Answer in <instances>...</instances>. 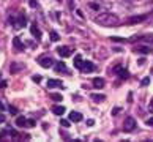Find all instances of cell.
<instances>
[{
  "mask_svg": "<svg viewBox=\"0 0 153 142\" xmlns=\"http://www.w3.org/2000/svg\"><path fill=\"white\" fill-rule=\"evenodd\" d=\"M52 100L59 103V101H62V95H60V93H54V95H52Z\"/></svg>",
  "mask_w": 153,
  "mask_h": 142,
  "instance_id": "44dd1931",
  "label": "cell"
},
{
  "mask_svg": "<svg viewBox=\"0 0 153 142\" xmlns=\"http://www.w3.org/2000/svg\"><path fill=\"white\" fill-rule=\"evenodd\" d=\"M118 112H120V107H115V109L114 111H112V115H117V114Z\"/></svg>",
  "mask_w": 153,
  "mask_h": 142,
  "instance_id": "d4e9b609",
  "label": "cell"
},
{
  "mask_svg": "<svg viewBox=\"0 0 153 142\" xmlns=\"http://www.w3.org/2000/svg\"><path fill=\"white\" fill-rule=\"evenodd\" d=\"M33 81H35V82H41V76H33Z\"/></svg>",
  "mask_w": 153,
  "mask_h": 142,
  "instance_id": "cb8c5ba5",
  "label": "cell"
},
{
  "mask_svg": "<svg viewBox=\"0 0 153 142\" xmlns=\"http://www.w3.org/2000/svg\"><path fill=\"white\" fill-rule=\"evenodd\" d=\"M60 123H62V126H65V128H68V126H70V122H66V120H62Z\"/></svg>",
  "mask_w": 153,
  "mask_h": 142,
  "instance_id": "603a6c76",
  "label": "cell"
},
{
  "mask_svg": "<svg viewBox=\"0 0 153 142\" xmlns=\"http://www.w3.org/2000/svg\"><path fill=\"white\" fill-rule=\"evenodd\" d=\"M134 128H136V120L133 117H128L126 120H125V123H123V129L125 131H133Z\"/></svg>",
  "mask_w": 153,
  "mask_h": 142,
  "instance_id": "7a4b0ae2",
  "label": "cell"
},
{
  "mask_svg": "<svg viewBox=\"0 0 153 142\" xmlns=\"http://www.w3.org/2000/svg\"><path fill=\"white\" fill-rule=\"evenodd\" d=\"M10 112L11 114H18V109H16V107H10Z\"/></svg>",
  "mask_w": 153,
  "mask_h": 142,
  "instance_id": "4316f807",
  "label": "cell"
},
{
  "mask_svg": "<svg viewBox=\"0 0 153 142\" xmlns=\"http://www.w3.org/2000/svg\"><path fill=\"white\" fill-rule=\"evenodd\" d=\"M57 52H59L60 57H70L73 54V49L71 48H59Z\"/></svg>",
  "mask_w": 153,
  "mask_h": 142,
  "instance_id": "8992f818",
  "label": "cell"
},
{
  "mask_svg": "<svg viewBox=\"0 0 153 142\" xmlns=\"http://www.w3.org/2000/svg\"><path fill=\"white\" fill-rule=\"evenodd\" d=\"M3 120H5V117H3V115H0V123H2Z\"/></svg>",
  "mask_w": 153,
  "mask_h": 142,
  "instance_id": "1f68e13d",
  "label": "cell"
},
{
  "mask_svg": "<svg viewBox=\"0 0 153 142\" xmlns=\"http://www.w3.org/2000/svg\"><path fill=\"white\" fill-rule=\"evenodd\" d=\"M22 68H24V65H18V63H13L11 65V73H19V70H22Z\"/></svg>",
  "mask_w": 153,
  "mask_h": 142,
  "instance_id": "2e32d148",
  "label": "cell"
},
{
  "mask_svg": "<svg viewBox=\"0 0 153 142\" xmlns=\"http://www.w3.org/2000/svg\"><path fill=\"white\" fill-rule=\"evenodd\" d=\"M27 125H29V126H35V122H33V120H29V123H27Z\"/></svg>",
  "mask_w": 153,
  "mask_h": 142,
  "instance_id": "83f0119b",
  "label": "cell"
},
{
  "mask_svg": "<svg viewBox=\"0 0 153 142\" xmlns=\"http://www.w3.org/2000/svg\"><path fill=\"white\" fill-rule=\"evenodd\" d=\"M3 109H5V104H3V103H0V111H3Z\"/></svg>",
  "mask_w": 153,
  "mask_h": 142,
  "instance_id": "4dcf8cb0",
  "label": "cell"
},
{
  "mask_svg": "<svg viewBox=\"0 0 153 142\" xmlns=\"http://www.w3.org/2000/svg\"><path fill=\"white\" fill-rule=\"evenodd\" d=\"M48 87L49 88H63V84H62V81H59V79H49Z\"/></svg>",
  "mask_w": 153,
  "mask_h": 142,
  "instance_id": "5b68a950",
  "label": "cell"
},
{
  "mask_svg": "<svg viewBox=\"0 0 153 142\" xmlns=\"http://www.w3.org/2000/svg\"><path fill=\"white\" fill-rule=\"evenodd\" d=\"M149 82H150V79H149V77H145L144 81H142V85H149Z\"/></svg>",
  "mask_w": 153,
  "mask_h": 142,
  "instance_id": "484cf974",
  "label": "cell"
},
{
  "mask_svg": "<svg viewBox=\"0 0 153 142\" xmlns=\"http://www.w3.org/2000/svg\"><path fill=\"white\" fill-rule=\"evenodd\" d=\"M117 74L120 76L122 79H126L128 77V71L126 70H123V68H118V71H117Z\"/></svg>",
  "mask_w": 153,
  "mask_h": 142,
  "instance_id": "ac0fdd59",
  "label": "cell"
},
{
  "mask_svg": "<svg viewBox=\"0 0 153 142\" xmlns=\"http://www.w3.org/2000/svg\"><path fill=\"white\" fill-rule=\"evenodd\" d=\"M82 63H84L82 57H81V55H77L76 59H74V66H76V68H81V66H82Z\"/></svg>",
  "mask_w": 153,
  "mask_h": 142,
  "instance_id": "d6986e66",
  "label": "cell"
},
{
  "mask_svg": "<svg viewBox=\"0 0 153 142\" xmlns=\"http://www.w3.org/2000/svg\"><path fill=\"white\" fill-rule=\"evenodd\" d=\"M145 19H147L145 14H142V16H134V18L129 19V24H137V22H142V21H145Z\"/></svg>",
  "mask_w": 153,
  "mask_h": 142,
  "instance_id": "8fae6325",
  "label": "cell"
},
{
  "mask_svg": "<svg viewBox=\"0 0 153 142\" xmlns=\"http://www.w3.org/2000/svg\"><path fill=\"white\" fill-rule=\"evenodd\" d=\"M38 63L41 65L43 68H49V66H52V59L51 57H41V59H38Z\"/></svg>",
  "mask_w": 153,
  "mask_h": 142,
  "instance_id": "277c9868",
  "label": "cell"
},
{
  "mask_svg": "<svg viewBox=\"0 0 153 142\" xmlns=\"http://www.w3.org/2000/svg\"><path fill=\"white\" fill-rule=\"evenodd\" d=\"M30 32L33 33V36H35V38H41V32L38 30L36 24H32V25H30Z\"/></svg>",
  "mask_w": 153,
  "mask_h": 142,
  "instance_id": "5bb4252c",
  "label": "cell"
},
{
  "mask_svg": "<svg viewBox=\"0 0 153 142\" xmlns=\"http://www.w3.org/2000/svg\"><path fill=\"white\" fill-rule=\"evenodd\" d=\"M149 111H150V112H153V101H152L150 106H149Z\"/></svg>",
  "mask_w": 153,
  "mask_h": 142,
  "instance_id": "f1b7e54d",
  "label": "cell"
},
{
  "mask_svg": "<svg viewBox=\"0 0 153 142\" xmlns=\"http://www.w3.org/2000/svg\"><path fill=\"white\" fill-rule=\"evenodd\" d=\"M82 73H92V71H95V65L92 63V62H85L84 60V63H82V66L79 68Z\"/></svg>",
  "mask_w": 153,
  "mask_h": 142,
  "instance_id": "3957f363",
  "label": "cell"
},
{
  "mask_svg": "<svg viewBox=\"0 0 153 142\" xmlns=\"http://www.w3.org/2000/svg\"><path fill=\"white\" fill-rule=\"evenodd\" d=\"M27 122L29 120H25V117H22V115H19L18 118H16V125H18V126H27Z\"/></svg>",
  "mask_w": 153,
  "mask_h": 142,
  "instance_id": "9a60e30c",
  "label": "cell"
},
{
  "mask_svg": "<svg viewBox=\"0 0 153 142\" xmlns=\"http://www.w3.org/2000/svg\"><path fill=\"white\" fill-rule=\"evenodd\" d=\"M14 44L18 46V49H22V46H21V41H19V38H14Z\"/></svg>",
  "mask_w": 153,
  "mask_h": 142,
  "instance_id": "7402d4cb",
  "label": "cell"
},
{
  "mask_svg": "<svg viewBox=\"0 0 153 142\" xmlns=\"http://www.w3.org/2000/svg\"><path fill=\"white\" fill-rule=\"evenodd\" d=\"M55 70H57L59 73H66V74H70V71H68V68H66V65L63 63V62H59V63L55 65Z\"/></svg>",
  "mask_w": 153,
  "mask_h": 142,
  "instance_id": "ba28073f",
  "label": "cell"
},
{
  "mask_svg": "<svg viewBox=\"0 0 153 142\" xmlns=\"http://www.w3.org/2000/svg\"><path fill=\"white\" fill-rule=\"evenodd\" d=\"M147 125H150V126H152V125H153V118H150V120H147Z\"/></svg>",
  "mask_w": 153,
  "mask_h": 142,
  "instance_id": "f546056e",
  "label": "cell"
},
{
  "mask_svg": "<svg viewBox=\"0 0 153 142\" xmlns=\"http://www.w3.org/2000/svg\"><path fill=\"white\" fill-rule=\"evenodd\" d=\"M104 84H106V82H104L103 77H95V79H93V87H95V88H103Z\"/></svg>",
  "mask_w": 153,
  "mask_h": 142,
  "instance_id": "52a82bcc",
  "label": "cell"
},
{
  "mask_svg": "<svg viewBox=\"0 0 153 142\" xmlns=\"http://www.w3.org/2000/svg\"><path fill=\"white\" fill-rule=\"evenodd\" d=\"M104 98H106L104 95H98V93H96V95H92V100L96 101V103H101V101H104Z\"/></svg>",
  "mask_w": 153,
  "mask_h": 142,
  "instance_id": "e0dca14e",
  "label": "cell"
},
{
  "mask_svg": "<svg viewBox=\"0 0 153 142\" xmlns=\"http://www.w3.org/2000/svg\"><path fill=\"white\" fill-rule=\"evenodd\" d=\"M134 51H136V52L149 54V52H152V51H153V48H150V46H137V48H134Z\"/></svg>",
  "mask_w": 153,
  "mask_h": 142,
  "instance_id": "9c48e42d",
  "label": "cell"
},
{
  "mask_svg": "<svg viewBox=\"0 0 153 142\" xmlns=\"http://www.w3.org/2000/svg\"><path fill=\"white\" fill-rule=\"evenodd\" d=\"M13 25H14L16 28L24 27V25H25V18H24V16H19V18H18V22H13Z\"/></svg>",
  "mask_w": 153,
  "mask_h": 142,
  "instance_id": "4fadbf2b",
  "label": "cell"
},
{
  "mask_svg": "<svg viewBox=\"0 0 153 142\" xmlns=\"http://www.w3.org/2000/svg\"><path fill=\"white\" fill-rule=\"evenodd\" d=\"M70 120L71 122H81L82 120V114L81 112H71L70 114Z\"/></svg>",
  "mask_w": 153,
  "mask_h": 142,
  "instance_id": "30bf717a",
  "label": "cell"
},
{
  "mask_svg": "<svg viewBox=\"0 0 153 142\" xmlns=\"http://www.w3.org/2000/svg\"><path fill=\"white\" fill-rule=\"evenodd\" d=\"M52 112L55 114V115H62V114H65V107L63 106H52Z\"/></svg>",
  "mask_w": 153,
  "mask_h": 142,
  "instance_id": "7c38bea8",
  "label": "cell"
},
{
  "mask_svg": "<svg viewBox=\"0 0 153 142\" xmlns=\"http://www.w3.org/2000/svg\"><path fill=\"white\" fill-rule=\"evenodd\" d=\"M95 22L100 25H104V27H114L118 24V16L112 14V13H103V14L96 16Z\"/></svg>",
  "mask_w": 153,
  "mask_h": 142,
  "instance_id": "6da1fadb",
  "label": "cell"
},
{
  "mask_svg": "<svg viewBox=\"0 0 153 142\" xmlns=\"http://www.w3.org/2000/svg\"><path fill=\"white\" fill-rule=\"evenodd\" d=\"M59 39H60V36L57 32H51V41H59Z\"/></svg>",
  "mask_w": 153,
  "mask_h": 142,
  "instance_id": "ffe728a7",
  "label": "cell"
}]
</instances>
